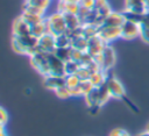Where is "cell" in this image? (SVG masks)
<instances>
[{"label": "cell", "instance_id": "1", "mask_svg": "<svg viewBox=\"0 0 149 136\" xmlns=\"http://www.w3.org/2000/svg\"><path fill=\"white\" fill-rule=\"evenodd\" d=\"M37 40L31 34L24 36H13L12 38V49L17 53L31 55L37 51Z\"/></svg>", "mask_w": 149, "mask_h": 136}, {"label": "cell", "instance_id": "2", "mask_svg": "<svg viewBox=\"0 0 149 136\" xmlns=\"http://www.w3.org/2000/svg\"><path fill=\"white\" fill-rule=\"evenodd\" d=\"M45 24L49 34L54 36L64 34L66 31V24L64 20V14L61 12H54L50 15L45 16Z\"/></svg>", "mask_w": 149, "mask_h": 136}, {"label": "cell", "instance_id": "3", "mask_svg": "<svg viewBox=\"0 0 149 136\" xmlns=\"http://www.w3.org/2000/svg\"><path fill=\"white\" fill-rule=\"evenodd\" d=\"M49 53L48 52H43L41 50L35 51L34 53H31L30 57V64L31 66L38 71L43 77L49 76L50 74V66H49V58H48Z\"/></svg>", "mask_w": 149, "mask_h": 136}, {"label": "cell", "instance_id": "4", "mask_svg": "<svg viewBox=\"0 0 149 136\" xmlns=\"http://www.w3.org/2000/svg\"><path fill=\"white\" fill-rule=\"evenodd\" d=\"M101 67V70L104 71H109L114 64H115V60H116V56H115V51L114 49L109 45V44H106L102 52L97 56L95 58H93Z\"/></svg>", "mask_w": 149, "mask_h": 136}, {"label": "cell", "instance_id": "5", "mask_svg": "<svg viewBox=\"0 0 149 136\" xmlns=\"http://www.w3.org/2000/svg\"><path fill=\"white\" fill-rule=\"evenodd\" d=\"M140 34H141V28L139 23L126 20L121 26V38L123 40H127V41L134 40L139 37Z\"/></svg>", "mask_w": 149, "mask_h": 136}, {"label": "cell", "instance_id": "6", "mask_svg": "<svg viewBox=\"0 0 149 136\" xmlns=\"http://www.w3.org/2000/svg\"><path fill=\"white\" fill-rule=\"evenodd\" d=\"M106 86L108 88V92L111 94V98H118V99H125L126 92L122 86V84L114 77L108 76L106 80Z\"/></svg>", "mask_w": 149, "mask_h": 136}, {"label": "cell", "instance_id": "7", "mask_svg": "<svg viewBox=\"0 0 149 136\" xmlns=\"http://www.w3.org/2000/svg\"><path fill=\"white\" fill-rule=\"evenodd\" d=\"M98 35L101 37V40L105 43H109L112 41H115L116 38L121 37V27H105L100 26Z\"/></svg>", "mask_w": 149, "mask_h": 136}, {"label": "cell", "instance_id": "8", "mask_svg": "<svg viewBox=\"0 0 149 136\" xmlns=\"http://www.w3.org/2000/svg\"><path fill=\"white\" fill-rule=\"evenodd\" d=\"M37 49L43 52H48V53L54 52L56 50V36L47 33V34L42 35L41 37H38Z\"/></svg>", "mask_w": 149, "mask_h": 136}, {"label": "cell", "instance_id": "9", "mask_svg": "<svg viewBox=\"0 0 149 136\" xmlns=\"http://www.w3.org/2000/svg\"><path fill=\"white\" fill-rule=\"evenodd\" d=\"M106 44L107 43H105L99 35H97L94 37H91V38H88V44H87L86 52L90 56H92L93 58H95L97 56H99L102 52V50H104Z\"/></svg>", "mask_w": 149, "mask_h": 136}, {"label": "cell", "instance_id": "10", "mask_svg": "<svg viewBox=\"0 0 149 136\" xmlns=\"http://www.w3.org/2000/svg\"><path fill=\"white\" fill-rule=\"evenodd\" d=\"M49 66H50V74L54 76H65V63L61 60L54 52L49 53Z\"/></svg>", "mask_w": 149, "mask_h": 136}, {"label": "cell", "instance_id": "11", "mask_svg": "<svg viewBox=\"0 0 149 136\" xmlns=\"http://www.w3.org/2000/svg\"><path fill=\"white\" fill-rule=\"evenodd\" d=\"M126 21V17L123 15V13L121 12H111L104 20L101 26L105 27H121L123 24V22Z\"/></svg>", "mask_w": 149, "mask_h": 136}, {"label": "cell", "instance_id": "12", "mask_svg": "<svg viewBox=\"0 0 149 136\" xmlns=\"http://www.w3.org/2000/svg\"><path fill=\"white\" fill-rule=\"evenodd\" d=\"M43 84L48 90L55 91L65 85V76H54V74L45 76Z\"/></svg>", "mask_w": 149, "mask_h": 136}, {"label": "cell", "instance_id": "13", "mask_svg": "<svg viewBox=\"0 0 149 136\" xmlns=\"http://www.w3.org/2000/svg\"><path fill=\"white\" fill-rule=\"evenodd\" d=\"M30 34V26L19 16L13 22V36H24Z\"/></svg>", "mask_w": 149, "mask_h": 136}, {"label": "cell", "instance_id": "14", "mask_svg": "<svg viewBox=\"0 0 149 136\" xmlns=\"http://www.w3.org/2000/svg\"><path fill=\"white\" fill-rule=\"evenodd\" d=\"M84 99H85L86 105L91 109L92 108L99 109L101 107L100 106V100H99V90H98V87H93L87 94L84 95Z\"/></svg>", "mask_w": 149, "mask_h": 136}, {"label": "cell", "instance_id": "15", "mask_svg": "<svg viewBox=\"0 0 149 136\" xmlns=\"http://www.w3.org/2000/svg\"><path fill=\"white\" fill-rule=\"evenodd\" d=\"M127 10L140 13V14H146L147 13V7H146V1L144 0H126L125 2Z\"/></svg>", "mask_w": 149, "mask_h": 136}, {"label": "cell", "instance_id": "16", "mask_svg": "<svg viewBox=\"0 0 149 136\" xmlns=\"http://www.w3.org/2000/svg\"><path fill=\"white\" fill-rule=\"evenodd\" d=\"M108 71H104V70H99V71H95L91 74L90 77V81L92 83V85L94 87H99L101 85H104L108 78Z\"/></svg>", "mask_w": 149, "mask_h": 136}, {"label": "cell", "instance_id": "17", "mask_svg": "<svg viewBox=\"0 0 149 136\" xmlns=\"http://www.w3.org/2000/svg\"><path fill=\"white\" fill-rule=\"evenodd\" d=\"M64 20H65V24H66V30H73V29H77V28L83 26L81 21L79 20L78 15H76V14L65 13Z\"/></svg>", "mask_w": 149, "mask_h": 136}, {"label": "cell", "instance_id": "18", "mask_svg": "<svg viewBox=\"0 0 149 136\" xmlns=\"http://www.w3.org/2000/svg\"><path fill=\"white\" fill-rule=\"evenodd\" d=\"M30 27L34 26V24H37L40 22H42L45 17L44 16H41V15H36V14H31V13H28V12H23L22 10V14L20 15Z\"/></svg>", "mask_w": 149, "mask_h": 136}, {"label": "cell", "instance_id": "19", "mask_svg": "<svg viewBox=\"0 0 149 136\" xmlns=\"http://www.w3.org/2000/svg\"><path fill=\"white\" fill-rule=\"evenodd\" d=\"M47 33H48V29H47V24H45V19L42 22H40V23L34 24V26L30 27V34L33 36H35L36 38L41 37L42 35H44Z\"/></svg>", "mask_w": 149, "mask_h": 136}, {"label": "cell", "instance_id": "20", "mask_svg": "<svg viewBox=\"0 0 149 136\" xmlns=\"http://www.w3.org/2000/svg\"><path fill=\"white\" fill-rule=\"evenodd\" d=\"M88 44V40L84 36H78L71 40V48L80 50V51H86Z\"/></svg>", "mask_w": 149, "mask_h": 136}, {"label": "cell", "instance_id": "21", "mask_svg": "<svg viewBox=\"0 0 149 136\" xmlns=\"http://www.w3.org/2000/svg\"><path fill=\"white\" fill-rule=\"evenodd\" d=\"M140 28H141V34L140 36L142 37V40L146 43H149V16L146 14L143 20L140 23Z\"/></svg>", "mask_w": 149, "mask_h": 136}, {"label": "cell", "instance_id": "22", "mask_svg": "<svg viewBox=\"0 0 149 136\" xmlns=\"http://www.w3.org/2000/svg\"><path fill=\"white\" fill-rule=\"evenodd\" d=\"M54 53L64 63L71 60V46L69 48H56Z\"/></svg>", "mask_w": 149, "mask_h": 136}, {"label": "cell", "instance_id": "23", "mask_svg": "<svg viewBox=\"0 0 149 136\" xmlns=\"http://www.w3.org/2000/svg\"><path fill=\"white\" fill-rule=\"evenodd\" d=\"M99 27L95 24H83V36L87 40L91 37H94L98 35Z\"/></svg>", "mask_w": 149, "mask_h": 136}, {"label": "cell", "instance_id": "24", "mask_svg": "<svg viewBox=\"0 0 149 136\" xmlns=\"http://www.w3.org/2000/svg\"><path fill=\"white\" fill-rule=\"evenodd\" d=\"M69 46H71V38L66 33L56 36V48H69Z\"/></svg>", "mask_w": 149, "mask_h": 136}, {"label": "cell", "instance_id": "25", "mask_svg": "<svg viewBox=\"0 0 149 136\" xmlns=\"http://www.w3.org/2000/svg\"><path fill=\"white\" fill-rule=\"evenodd\" d=\"M80 66H81V65H80L78 62H74V60H69V62H66V63H65V76L76 74Z\"/></svg>", "mask_w": 149, "mask_h": 136}, {"label": "cell", "instance_id": "26", "mask_svg": "<svg viewBox=\"0 0 149 136\" xmlns=\"http://www.w3.org/2000/svg\"><path fill=\"white\" fill-rule=\"evenodd\" d=\"M51 1L52 0H26L27 3L35 6V7H38L41 9H44V10H48V8L51 5Z\"/></svg>", "mask_w": 149, "mask_h": 136}, {"label": "cell", "instance_id": "27", "mask_svg": "<svg viewBox=\"0 0 149 136\" xmlns=\"http://www.w3.org/2000/svg\"><path fill=\"white\" fill-rule=\"evenodd\" d=\"M23 12H28V13H31V14L41 15V16H44V17H45V14H47V10L41 9L38 7H35V6H31V5L27 3V2H24V5H23Z\"/></svg>", "mask_w": 149, "mask_h": 136}, {"label": "cell", "instance_id": "28", "mask_svg": "<svg viewBox=\"0 0 149 136\" xmlns=\"http://www.w3.org/2000/svg\"><path fill=\"white\" fill-rule=\"evenodd\" d=\"M80 79L77 74H69V76H65V86H68L69 88H73V87H77L79 86L80 84Z\"/></svg>", "mask_w": 149, "mask_h": 136}, {"label": "cell", "instance_id": "29", "mask_svg": "<svg viewBox=\"0 0 149 136\" xmlns=\"http://www.w3.org/2000/svg\"><path fill=\"white\" fill-rule=\"evenodd\" d=\"M55 93H56V95L59 98V99H68V98H70L71 96V94H70V88L68 87V86H62V87H59V88H57V90H55Z\"/></svg>", "mask_w": 149, "mask_h": 136}, {"label": "cell", "instance_id": "30", "mask_svg": "<svg viewBox=\"0 0 149 136\" xmlns=\"http://www.w3.org/2000/svg\"><path fill=\"white\" fill-rule=\"evenodd\" d=\"M78 77H79V79L80 80H88L90 79V77H91V72H90V70L86 67V66H80L79 67V70L77 71V73H76Z\"/></svg>", "mask_w": 149, "mask_h": 136}, {"label": "cell", "instance_id": "31", "mask_svg": "<svg viewBox=\"0 0 149 136\" xmlns=\"http://www.w3.org/2000/svg\"><path fill=\"white\" fill-rule=\"evenodd\" d=\"M93 87H94V86L92 85V83H91L90 80H81L80 84H79V88H80V91H81L83 96H84L85 94H87Z\"/></svg>", "mask_w": 149, "mask_h": 136}, {"label": "cell", "instance_id": "32", "mask_svg": "<svg viewBox=\"0 0 149 136\" xmlns=\"http://www.w3.org/2000/svg\"><path fill=\"white\" fill-rule=\"evenodd\" d=\"M85 51H80V50H77V49L71 48V60L78 62L80 64V60H81V57H83V53Z\"/></svg>", "mask_w": 149, "mask_h": 136}, {"label": "cell", "instance_id": "33", "mask_svg": "<svg viewBox=\"0 0 149 136\" xmlns=\"http://www.w3.org/2000/svg\"><path fill=\"white\" fill-rule=\"evenodd\" d=\"M109 136H130L128 134V131H126L125 129L121 128H115L109 133Z\"/></svg>", "mask_w": 149, "mask_h": 136}, {"label": "cell", "instance_id": "34", "mask_svg": "<svg viewBox=\"0 0 149 136\" xmlns=\"http://www.w3.org/2000/svg\"><path fill=\"white\" fill-rule=\"evenodd\" d=\"M7 121H8V114H7V112L3 108L0 107V124L6 126Z\"/></svg>", "mask_w": 149, "mask_h": 136}, {"label": "cell", "instance_id": "35", "mask_svg": "<svg viewBox=\"0 0 149 136\" xmlns=\"http://www.w3.org/2000/svg\"><path fill=\"white\" fill-rule=\"evenodd\" d=\"M94 1L95 0H80L79 5L83 6V7H86L88 9H93L94 8Z\"/></svg>", "mask_w": 149, "mask_h": 136}, {"label": "cell", "instance_id": "36", "mask_svg": "<svg viewBox=\"0 0 149 136\" xmlns=\"http://www.w3.org/2000/svg\"><path fill=\"white\" fill-rule=\"evenodd\" d=\"M136 136H149V130H148V129H146L144 131H142V133L137 134Z\"/></svg>", "mask_w": 149, "mask_h": 136}, {"label": "cell", "instance_id": "37", "mask_svg": "<svg viewBox=\"0 0 149 136\" xmlns=\"http://www.w3.org/2000/svg\"><path fill=\"white\" fill-rule=\"evenodd\" d=\"M146 1V7H147V12L149 10V0H144Z\"/></svg>", "mask_w": 149, "mask_h": 136}, {"label": "cell", "instance_id": "38", "mask_svg": "<svg viewBox=\"0 0 149 136\" xmlns=\"http://www.w3.org/2000/svg\"><path fill=\"white\" fill-rule=\"evenodd\" d=\"M2 131H5V126L0 124V133H2Z\"/></svg>", "mask_w": 149, "mask_h": 136}, {"label": "cell", "instance_id": "39", "mask_svg": "<svg viewBox=\"0 0 149 136\" xmlns=\"http://www.w3.org/2000/svg\"><path fill=\"white\" fill-rule=\"evenodd\" d=\"M0 136H7V134L5 131H2V133H0Z\"/></svg>", "mask_w": 149, "mask_h": 136}, {"label": "cell", "instance_id": "40", "mask_svg": "<svg viewBox=\"0 0 149 136\" xmlns=\"http://www.w3.org/2000/svg\"><path fill=\"white\" fill-rule=\"evenodd\" d=\"M147 15H148V16H149V10H148V12H147Z\"/></svg>", "mask_w": 149, "mask_h": 136}, {"label": "cell", "instance_id": "41", "mask_svg": "<svg viewBox=\"0 0 149 136\" xmlns=\"http://www.w3.org/2000/svg\"><path fill=\"white\" fill-rule=\"evenodd\" d=\"M147 129H148V130H149V124H148V127H147Z\"/></svg>", "mask_w": 149, "mask_h": 136}]
</instances>
